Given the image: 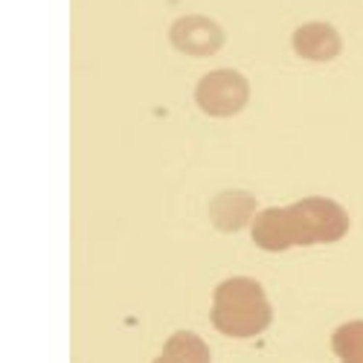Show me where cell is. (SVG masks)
I'll return each mask as SVG.
<instances>
[{"mask_svg":"<svg viewBox=\"0 0 363 363\" xmlns=\"http://www.w3.org/2000/svg\"><path fill=\"white\" fill-rule=\"evenodd\" d=\"M213 323L230 337H253L267 328L270 308L264 306V296H253L241 306L227 296H218V306L213 308Z\"/></svg>","mask_w":363,"mask_h":363,"instance_id":"1","label":"cell"},{"mask_svg":"<svg viewBox=\"0 0 363 363\" xmlns=\"http://www.w3.org/2000/svg\"><path fill=\"white\" fill-rule=\"evenodd\" d=\"M155 363H209V349L203 346V340L198 335H189V331H180L174 335L163 354Z\"/></svg>","mask_w":363,"mask_h":363,"instance_id":"2","label":"cell"}]
</instances>
